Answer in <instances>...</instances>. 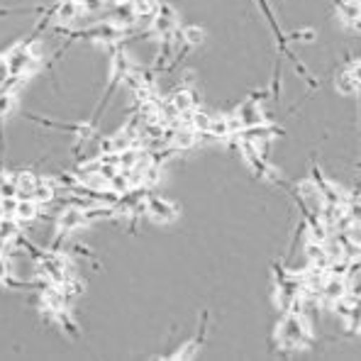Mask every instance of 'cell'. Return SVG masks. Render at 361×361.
I'll return each mask as SVG.
<instances>
[{
	"instance_id": "obj_1",
	"label": "cell",
	"mask_w": 361,
	"mask_h": 361,
	"mask_svg": "<svg viewBox=\"0 0 361 361\" xmlns=\"http://www.w3.org/2000/svg\"><path fill=\"white\" fill-rule=\"evenodd\" d=\"M310 344L312 327L302 310H286L276 325V347L283 352H298V349H310Z\"/></svg>"
},
{
	"instance_id": "obj_2",
	"label": "cell",
	"mask_w": 361,
	"mask_h": 361,
	"mask_svg": "<svg viewBox=\"0 0 361 361\" xmlns=\"http://www.w3.org/2000/svg\"><path fill=\"white\" fill-rule=\"evenodd\" d=\"M5 59H8V66H10V73H13L15 78H27L32 73L39 68V61H42V49L37 42H20V44H15L13 49L5 54Z\"/></svg>"
},
{
	"instance_id": "obj_3",
	"label": "cell",
	"mask_w": 361,
	"mask_h": 361,
	"mask_svg": "<svg viewBox=\"0 0 361 361\" xmlns=\"http://www.w3.org/2000/svg\"><path fill=\"white\" fill-rule=\"evenodd\" d=\"M37 276H39L42 283H54L61 286L66 279H71V262L59 254H44V257L37 259Z\"/></svg>"
},
{
	"instance_id": "obj_4",
	"label": "cell",
	"mask_w": 361,
	"mask_h": 361,
	"mask_svg": "<svg viewBox=\"0 0 361 361\" xmlns=\"http://www.w3.org/2000/svg\"><path fill=\"white\" fill-rule=\"evenodd\" d=\"M142 210L154 225H171L180 215L178 205L171 203L169 198H161V195H147L145 203H142Z\"/></svg>"
},
{
	"instance_id": "obj_5",
	"label": "cell",
	"mask_w": 361,
	"mask_h": 361,
	"mask_svg": "<svg viewBox=\"0 0 361 361\" xmlns=\"http://www.w3.org/2000/svg\"><path fill=\"white\" fill-rule=\"evenodd\" d=\"M230 118H232V127H235V132L247 130V127L264 125V122H267V118H264V110H262V105H259L257 98L244 100L240 108L235 110V115H230Z\"/></svg>"
},
{
	"instance_id": "obj_6",
	"label": "cell",
	"mask_w": 361,
	"mask_h": 361,
	"mask_svg": "<svg viewBox=\"0 0 361 361\" xmlns=\"http://www.w3.org/2000/svg\"><path fill=\"white\" fill-rule=\"evenodd\" d=\"M334 312L342 317V322L347 325V330L361 334V295H352L342 298L339 302H334Z\"/></svg>"
},
{
	"instance_id": "obj_7",
	"label": "cell",
	"mask_w": 361,
	"mask_h": 361,
	"mask_svg": "<svg viewBox=\"0 0 361 361\" xmlns=\"http://www.w3.org/2000/svg\"><path fill=\"white\" fill-rule=\"evenodd\" d=\"M149 27L157 32L159 37H164V39H171V37H176V32H178V13L166 3L159 5Z\"/></svg>"
},
{
	"instance_id": "obj_8",
	"label": "cell",
	"mask_w": 361,
	"mask_h": 361,
	"mask_svg": "<svg viewBox=\"0 0 361 361\" xmlns=\"http://www.w3.org/2000/svg\"><path fill=\"white\" fill-rule=\"evenodd\" d=\"M86 225H90V222L86 217V208H81V205H68L56 217V232L59 235H73V232L83 230Z\"/></svg>"
},
{
	"instance_id": "obj_9",
	"label": "cell",
	"mask_w": 361,
	"mask_h": 361,
	"mask_svg": "<svg viewBox=\"0 0 361 361\" xmlns=\"http://www.w3.org/2000/svg\"><path fill=\"white\" fill-rule=\"evenodd\" d=\"M334 86L342 95H354V93H361V59L352 61L342 73L337 76Z\"/></svg>"
},
{
	"instance_id": "obj_10",
	"label": "cell",
	"mask_w": 361,
	"mask_h": 361,
	"mask_svg": "<svg viewBox=\"0 0 361 361\" xmlns=\"http://www.w3.org/2000/svg\"><path fill=\"white\" fill-rule=\"evenodd\" d=\"M110 23L118 25L120 30H130L135 25H140V15H137L135 5L130 0H118L110 10Z\"/></svg>"
},
{
	"instance_id": "obj_11",
	"label": "cell",
	"mask_w": 361,
	"mask_h": 361,
	"mask_svg": "<svg viewBox=\"0 0 361 361\" xmlns=\"http://www.w3.org/2000/svg\"><path fill=\"white\" fill-rule=\"evenodd\" d=\"M337 13L347 27L361 30V0H339Z\"/></svg>"
},
{
	"instance_id": "obj_12",
	"label": "cell",
	"mask_w": 361,
	"mask_h": 361,
	"mask_svg": "<svg viewBox=\"0 0 361 361\" xmlns=\"http://www.w3.org/2000/svg\"><path fill=\"white\" fill-rule=\"evenodd\" d=\"M171 105L178 110V115L183 118V115H188V113H193L195 108H198V98H195V93L190 88H178V90H173L171 93Z\"/></svg>"
},
{
	"instance_id": "obj_13",
	"label": "cell",
	"mask_w": 361,
	"mask_h": 361,
	"mask_svg": "<svg viewBox=\"0 0 361 361\" xmlns=\"http://www.w3.org/2000/svg\"><path fill=\"white\" fill-rule=\"evenodd\" d=\"M39 217V203L35 198H18V208H15V220L20 225H30Z\"/></svg>"
},
{
	"instance_id": "obj_14",
	"label": "cell",
	"mask_w": 361,
	"mask_h": 361,
	"mask_svg": "<svg viewBox=\"0 0 361 361\" xmlns=\"http://www.w3.org/2000/svg\"><path fill=\"white\" fill-rule=\"evenodd\" d=\"M56 193H59V180L39 178L37 180V188H35V193H32V198H35L39 205H44V203H51V200L56 198Z\"/></svg>"
},
{
	"instance_id": "obj_15",
	"label": "cell",
	"mask_w": 361,
	"mask_h": 361,
	"mask_svg": "<svg viewBox=\"0 0 361 361\" xmlns=\"http://www.w3.org/2000/svg\"><path fill=\"white\" fill-rule=\"evenodd\" d=\"M135 68V63H132L130 56L125 54V51H115L113 59H110V76L115 78V81H122V78L127 76V73Z\"/></svg>"
},
{
	"instance_id": "obj_16",
	"label": "cell",
	"mask_w": 361,
	"mask_h": 361,
	"mask_svg": "<svg viewBox=\"0 0 361 361\" xmlns=\"http://www.w3.org/2000/svg\"><path fill=\"white\" fill-rule=\"evenodd\" d=\"M13 178H15V185H18V198H32L39 176H35L32 171H18Z\"/></svg>"
},
{
	"instance_id": "obj_17",
	"label": "cell",
	"mask_w": 361,
	"mask_h": 361,
	"mask_svg": "<svg viewBox=\"0 0 361 361\" xmlns=\"http://www.w3.org/2000/svg\"><path fill=\"white\" fill-rule=\"evenodd\" d=\"M78 15H81V5H78L76 0H63L59 8H56V20L63 23V25L73 23Z\"/></svg>"
},
{
	"instance_id": "obj_18",
	"label": "cell",
	"mask_w": 361,
	"mask_h": 361,
	"mask_svg": "<svg viewBox=\"0 0 361 361\" xmlns=\"http://www.w3.org/2000/svg\"><path fill=\"white\" fill-rule=\"evenodd\" d=\"M344 217H347V225L354 222V225H361V195L349 193V200L344 205Z\"/></svg>"
},
{
	"instance_id": "obj_19",
	"label": "cell",
	"mask_w": 361,
	"mask_h": 361,
	"mask_svg": "<svg viewBox=\"0 0 361 361\" xmlns=\"http://www.w3.org/2000/svg\"><path fill=\"white\" fill-rule=\"evenodd\" d=\"M15 105H18V95H15V90L3 86L0 88V120L8 118V115L15 110Z\"/></svg>"
},
{
	"instance_id": "obj_20",
	"label": "cell",
	"mask_w": 361,
	"mask_h": 361,
	"mask_svg": "<svg viewBox=\"0 0 361 361\" xmlns=\"http://www.w3.org/2000/svg\"><path fill=\"white\" fill-rule=\"evenodd\" d=\"M178 37H180V42H183V44H188V47H198L200 42H203V30L195 27V25H188V27L178 30Z\"/></svg>"
},
{
	"instance_id": "obj_21",
	"label": "cell",
	"mask_w": 361,
	"mask_h": 361,
	"mask_svg": "<svg viewBox=\"0 0 361 361\" xmlns=\"http://www.w3.org/2000/svg\"><path fill=\"white\" fill-rule=\"evenodd\" d=\"M13 283V267H10V259L5 252H0V286Z\"/></svg>"
},
{
	"instance_id": "obj_22",
	"label": "cell",
	"mask_w": 361,
	"mask_h": 361,
	"mask_svg": "<svg viewBox=\"0 0 361 361\" xmlns=\"http://www.w3.org/2000/svg\"><path fill=\"white\" fill-rule=\"evenodd\" d=\"M13 78V73H10V66H8V59L5 56H0V88L5 86V83Z\"/></svg>"
}]
</instances>
